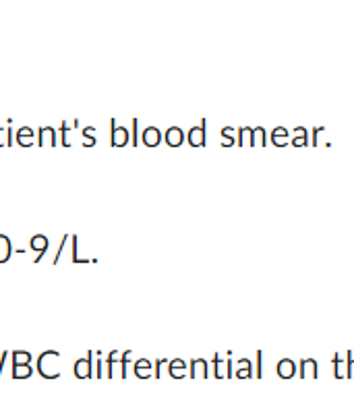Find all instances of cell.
Listing matches in <instances>:
<instances>
[{
  "label": "cell",
  "instance_id": "cell-1",
  "mask_svg": "<svg viewBox=\"0 0 354 412\" xmlns=\"http://www.w3.org/2000/svg\"><path fill=\"white\" fill-rule=\"evenodd\" d=\"M58 358H60V352L58 350H46L38 356V371H40L42 377H46V379H56L58 377V375L50 369L52 364L58 362Z\"/></svg>",
  "mask_w": 354,
  "mask_h": 412
},
{
  "label": "cell",
  "instance_id": "cell-2",
  "mask_svg": "<svg viewBox=\"0 0 354 412\" xmlns=\"http://www.w3.org/2000/svg\"><path fill=\"white\" fill-rule=\"evenodd\" d=\"M205 126H207V120H201L197 126L188 128V133H186V141H188V145H193V147H203V145H205V141H207Z\"/></svg>",
  "mask_w": 354,
  "mask_h": 412
},
{
  "label": "cell",
  "instance_id": "cell-3",
  "mask_svg": "<svg viewBox=\"0 0 354 412\" xmlns=\"http://www.w3.org/2000/svg\"><path fill=\"white\" fill-rule=\"evenodd\" d=\"M110 143L114 147H122V145L128 143V128L120 126L116 122V118L110 120Z\"/></svg>",
  "mask_w": 354,
  "mask_h": 412
},
{
  "label": "cell",
  "instance_id": "cell-4",
  "mask_svg": "<svg viewBox=\"0 0 354 412\" xmlns=\"http://www.w3.org/2000/svg\"><path fill=\"white\" fill-rule=\"evenodd\" d=\"M228 356H222L220 352H218V354H214V375L218 379L230 377V375H232V360Z\"/></svg>",
  "mask_w": 354,
  "mask_h": 412
},
{
  "label": "cell",
  "instance_id": "cell-5",
  "mask_svg": "<svg viewBox=\"0 0 354 412\" xmlns=\"http://www.w3.org/2000/svg\"><path fill=\"white\" fill-rule=\"evenodd\" d=\"M48 244H50V240H48V236H46V234H33V236H31L29 249L38 253V255H35V263L42 261V257L46 255V251H48Z\"/></svg>",
  "mask_w": 354,
  "mask_h": 412
},
{
  "label": "cell",
  "instance_id": "cell-6",
  "mask_svg": "<svg viewBox=\"0 0 354 412\" xmlns=\"http://www.w3.org/2000/svg\"><path fill=\"white\" fill-rule=\"evenodd\" d=\"M91 358H93V352L89 350V352H87V356L75 360L73 371H75V375H77L79 379H87V377H91V364H93Z\"/></svg>",
  "mask_w": 354,
  "mask_h": 412
},
{
  "label": "cell",
  "instance_id": "cell-7",
  "mask_svg": "<svg viewBox=\"0 0 354 412\" xmlns=\"http://www.w3.org/2000/svg\"><path fill=\"white\" fill-rule=\"evenodd\" d=\"M141 141H143L147 147H156L162 141V131L158 126H147V128H143V133H141Z\"/></svg>",
  "mask_w": 354,
  "mask_h": 412
},
{
  "label": "cell",
  "instance_id": "cell-8",
  "mask_svg": "<svg viewBox=\"0 0 354 412\" xmlns=\"http://www.w3.org/2000/svg\"><path fill=\"white\" fill-rule=\"evenodd\" d=\"M164 139H166V143L170 147H178V145H182V141H184V131L180 126H168L166 133H164Z\"/></svg>",
  "mask_w": 354,
  "mask_h": 412
},
{
  "label": "cell",
  "instance_id": "cell-9",
  "mask_svg": "<svg viewBox=\"0 0 354 412\" xmlns=\"http://www.w3.org/2000/svg\"><path fill=\"white\" fill-rule=\"evenodd\" d=\"M276 371H278L280 377H284V379L294 377V373H296V362H294L292 358H282V360H278Z\"/></svg>",
  "mask_w": 354,
  "mask_h": 412
},
{
  "label": "cell",
  "instance_id": "cell-10",
  "mask_svg": "<svg viewBox=\"0 0 354 412\" xmlns=\"http://www.w3.org/2000/svg\"><path fill=\"white\" fill-rule=\"evenodd\" d=\"M38 143L40 145H56V128L42 126L38 131Z\"/></svg>",
  "mask_w": 354,
  "mask_h": 412
},
{
  "label": "cell",
  "instance_id": "cell-11",
  "mask_svg": "<svg viewBox=\"0 0 354 412\" xmlns=\"http://www.w3.org/2000/svg\"><path fill=\"white\" fill-rule=\"evenodd\" d=\"M348 354L350 352H346V354H334V369H336V377H344V375H348Z\"/></svg>",
  "mask_w": 354,
  "mask_h": 412
},
{
  "label": "cell",
  "instance_id": "cell-12",
  "mask_svg": "<svg viewBox=\"0 0 354 412\" xmlns=\"http://www.w3.org/2000/svg\"><path fill=\"white\" fill-rule=\"evenodd\" d=\"M209 364L205 358H195L191 360V377H207Z\"/></svg>",
  "mask_w": 354,
  "mask_h": 412
},
{
  "label": "cell",
  "instance_id": "cell-13",
  "mask_svg": "<svg viewBox=\"0 0 354 412\" xmlns=\"http://www.w3.org/2000/svg\"><path fill=\"white\" fill-rule=\"evenodd\" d=\"M33 128H29V126H21L19 131H17V135H15V139H17V143L19 145H23V147H29V145H33Z\"/></svg>",
  "mask_w": 354,
  "mask_h": 412
},
{
  "label": "cell",
  "instance_id": "cell-14",
  "mask_svg": "<svg viewBox=\"0 0 354 412\" xmlns=\"http://www.w3.org/2000/svg\"><path fill=\"white\" fill-rule=\"evenodd\" d=\"M317 371H319V367H317L315 358H302L300 360V375L302 377H317Z\"/></svg>",
  "mask_w": 354,
  "mask_h": 412
},
{
  "label": "cell",
  "instance_id": "cell-15",
  "mask_svg": "<svg viewBox=\"0 0 354 412\" xmlns=\"http://www.w3.org/2000/svg\"><path fill=\"white\" fill-rule=\"evenodd\" d=\"M13 255V242L6 234H0V263L8 261V257Z\"/></svg>",
  "mask_w": 354,
  "mask_h": 412
},
{
  "label": "cell",
  "instance_id": "cell-16",
  "mask_svg": "<svg viewBox=\"0 0 354 412\" xmlns=\"http://www.w3.org/2000/svg\"><path fill=\"white\" fill-rule=\"evenodd\" d=\"M151 367H153V360L139 358V360L135 362V373H137V377H149V375H151Z\"/></svg>",
  "mask_w": 354,
  "mask_h": 412
},
{
  "label": "cell",
  "instance_id": "cell-17",
  "mask_svg": "<svg viewBox=\"0 0 354 412\" xmlns=\"http://www.w3.org/2000/svg\"><path fill=\"white\" fill-rule=\"evenodd\" d=\"M271 143L274 145H286L288 143V128L278 126L271 131Z\"/></svg>",
  "mask_w": 354,
  "mask_h": 412
},
{
  "label": "cell",
  "instance_id": "cell-18",
  "mask_svg": "<svg viewBox=\"0 0 354 412\" xmlns=\"http://www.w3.org/2000/svg\"><path fill=\"white\" fill-rule=\"evenodd\" d=\"M236 364H238V369H236V377H251L253 375V364L251 360H246V358H240V360H236Z\"/></svg>",
  "mask_w": 354,
  "mask_h": 412
},
{
  "label": "cell",
  "instance_id": "cell-19",
  "mask_svg": "<svg viewBox=\"0 0 354 412\" xmlns=\"http://www.w3.org/2000/svg\"><path fill=\"white\" fill-rule=\"evenodd\" d=\"M184 373H186V360H180V358L170 360V375L172 377H184Z\"/></svg>",
  "mask_w": 354,
  "mask_h": 412
},
{
  "label": "cell",
  "instance_id": "cell-20",
  "mask_svg": "<svg viewBox=\"0 0 354 412\" xmlns=\"http://www.w3.org/2000/svg\"><path fill=\"white\" fill-rule=\"evenodd\" d=\"M31 373H33L31 364H13V377L15 379H27V377H31Z\"/></svg>",
  "mask_w": 354,
  "mask_h": 412
},
{
  "label": "cell",
  "instance_id": "cell-21",
  "mask_svg": "<svg viewBox=\"0 0 354 412\" xmlns=\"http://www.w3.org/2000/svg\"><path fill=\"white\" fill-rule=\"evenodd\" d=\"M306 141H309V133H306V128H302V126L294 128V139H292V145L302 147V145H306Z\"/></svg>",
  "mask_w": 354,
  "mask_h": 412
},
{
  "label": "cell",
  "instance_id": "cell-22",
  "mask_svg": "<svg viewBox=\"0 0 354 412\" xmlns=\"http://www.w3.org/2000/svg\"><path fill=\"white\" fill-rule=\"evenodd\" d=\"M236 131H238V143L240 145H253V128L242 126V128H236Z\"/></svg>",
  "mask_w": 354,
  "mask_h": 412
},
{
  "label": "cell",
  "instance_id": "cell-23",
  "mask_svg": "<svg viewBox=\"0 0 354 412\" xmlns=\"http://www.w3.org/2000/svg\"><path fill=\"white\" fill-rule=\"evenodd\" d=\"M13 364H31V352H27V350H15L13 352Z\"/></svg>",
  "mask_w": 354,
  "mask_h": 412
},
{
  "label": "cell",
  "instance_id": "cell-24",
  "mask_svg": "<svg viewBox=\"0 0 354 412\" xmlns=\"http://www.w3.org/2000/svg\"><path fill=\"white\" fill-rule=\"evenodd\" d=\"M70 240H73V261L75 263H89L93 261V259H83V257H79V236H70Z\"/></svg>",
  "mask_w": 354,
  "mask_h": 412
},
{
  "label": "cell",
  "instance_id": "cell-25",
  "mask_svg": "<svg viewBox=\"0 0 354 412\" xmlns=\"http://www.w3.org/2000/svg\"><path fill=\"white\" fill-rule=\"evenodd\" d=\"M120 354L122 352H118V350H112L110 354H108V358H106V364H108V377H112V371H114V364L120 360Z\"/></svg>",
  "mask_w": 354,
  "mask_h": 412
},
{
  "label": "cell",
  "instance_id": "cell-26",
  "mask_svg": "<svg viewBox=\"0 0 354 412\" xmlns=\"http://www.w3.org/2000/svg\"><path fill=\"white\" fill-rule=\"evenodd\" d=\"M234 143H236V141H234V128H230V126L222 128V145L230 147V145H234Z\"/></svg>",
  "mask_w": 354,
  "mask_h": 412
},
{
  "label": "cell",
  "instance_id": "cell-27",
  "mask_svg": "<svg viewBox=\"0 0 354 412\" xmlns=\"http://www.w3.org/2000/svg\"><path fill=\"white\" fill-rule=\"evenodd\" d=\"M253 145H265V128H253Z\"/></svg>",
  "mask_w": 354,
  "mask_h": 412
},
{
  "label": "cell",
  "instance_id": "cell-28",
  "mask_svg": "<svg viewBox=\"0 0 354 412\" xmlns=\"http://www.w3.org/2000/svg\"><path fill=\"white\" fill-rule=\"evenodd\" d=\"M133 352L131 350H124L120 354V364H122V377H126V367H128V360H131Z\"/></svg>",
  "mask_w": 354,
  "mask_h": 412
},
{
  "label": "cell",
  "instance_id": "cell-29",
  "mask_svg": "<svg viewBox=\"0 0 354 412\" xmlns=\"http://www.w3.org/2000/svg\"><path fill=\"white\" fill-rule=\"evenodd\" d=\"M70 124H73V122H70ZM70 124H68V122H62V124H60V133H62V145H64V147H68V145H70V139H68Z\"/></svg>",
  "mask_w": 354,
  "mask_h": 412
},
{
  "label": "cell",
  "instance_id": "cell-30",
  "mask_svg": "<svg viewBox=\"0 0 354 412\" xmlns=\"http://www.w3.org/2000/svg\"><path fill=\"white\" fill-rule=\"evenodd\" d=\"M131 143L137 145L139 143V120L133 118V128H131Z\"/></svg>",
  "mask_w": 354,
  "mask_h": 412
},
{
  "label": "cell",
  "instance_id": "cell-31",
  "mask_svg": "<svg viewBox=\"0 0 354 412\" xmlns=\"http://www.w3.org/2000/svg\"><path fill=\"white\" fill-rule=\"evenodd\" d=\"M96 356L100 358V360H96V377H102V375H104V362L106 360H102V352L100 350L96 352Z\"/></svg>",
  "mask_w": 354,
  "mask_h": 412
},
{
  "label": "cell",
  "instance_id": "cell-32",
  "mask_svg": "<svg viewBox=\"0 0 354 412\" xmlns=\"http://www.w3.org/2000/svg\"><path fill=\"white\" fill-rule=\"evenodd\" d=\"M68 238H70L68 234H64V236H62V242L58 244V251H56V255H54V263H58V261H60V255H62V249H64V242H66Z\"/></svg>",
  "mask_w": 354,
  "mask_h": 412
},
{
  "label": "cell",
  "instance_id": "cell-33",
  "mask_svg": "<svg viewBox=\"0 0 354 412\" xmlns=\"http://www.w3.org/2000/svg\"><path fill=\"white\" fill-rule=\"evenodd\" d=\"M261 373H263V352L259 350L257 352V377H261Z\"/></svg>",
  "mask_w": 354,
  "mask_h": 412
},
{
  "label": "cell",
  "instance_id": "cell-34",
  "mask_svg": "<svg viewBox=\"0 0 354 412\" xmlns=\"http://www.w3.org/2000/svg\"><path fill=\"white\" fill-rule=\"evenodd\" d=\"M348 377H354V356H352V352L348 354Z\"/></svg>",
  "mask_w": 354,
  "mask_h": 412
},
{
  "label": "cell",
  "instance_id": "cell-35",
  "mask_svg": "<svg viewBox=\"0 0 354 412\" xmlns=\"http://www.w3.org/2000/svg\"><path fill=\"white\" fill-rule=\"evenodd\" d=\"M98 143V137H83V145L85 147H93Z\"/></svg>",
  "mask_w": 354,
  "mask_h": 412
},
{
  "label": "cell",
  "instance_id": "cell-36",
  "mask_svg": "<svg viewBox=\"0 0 354 412\" xmlns=\"http://www.w3.org/2000/svg\"><path fill=\"white\" fill-rule=\"evenodd\" d=\"M6 358H8V352L4 350L2 354H0V375H2V369H4V362H6Z\"/></svg>",
  "mask_w": 354,
  "mask_h": 412
},
{
  "label": "cell",
  "instance_id": "cell-37",
  "mask_svg": "<svg viewBox=\"0 0 354 412\" xmlns=\"http://www.w3.org/2000/svg\"><path fill=\"white\" fill-rule=\"evenodd\" d=\"M83 137H96V128H93V126H85L83 128Z\"/></svg>",
  "mask_w": 354,
  "mask_h": 412
},
{
  "label": "cell",
  "instance_id": "cell-38",
  "mask_svg": "<svg viewBox=\"0 0 354 412\" xmlns=\"http://www.w3.org/2000/svg\"><path fill=\"white\" fill-rule=\"evenodd\" d=\"M162 364H164V360L160 358V360H156V377H160L162 375Z\"/></svg>",
  "mask_w": 354,
  "mask_h": 412
}]
</instances>
